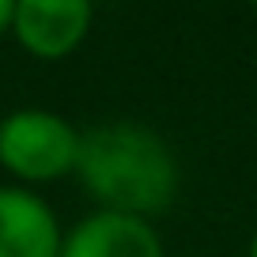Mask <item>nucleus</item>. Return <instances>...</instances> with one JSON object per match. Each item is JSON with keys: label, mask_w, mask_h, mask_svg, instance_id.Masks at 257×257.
<instances>
[{"label": "nucleus", "mask_w": 257, "mask_h": 257, "mask_svg": "<svg viewBox=\"0 0 257 257\" xmlns=\"http://www.w3.org/2000/svg\"><path fill=\"white\" fill-rule=\"evenodd\" d=\"M83 189L121 216H159L178 197V159L170 144L137 121H106L80 137L76 159Z\"/></svg>", "instance_id": "f257e3e1"}, {"label": "nucleus", "mask_w": 257, "mask_h": 257, "mask_svg": "<svg viewBox=\"0 0 257 257\" xmlns=\"http://www.w3.org/2000/svg\"><path fill=\"white\" fill-rule=\"evenodd\" d=\"M80 133L61 113L16 110L0 121V167L23 182H53L76 170Z\"/></svg>", "instance_id": "f03ea898"}, {"label": "nucleus", "mask_w": 257, "mask_h": 257, "mask_svg": "<svg viewBox=\"0 0 257 257\" xmlns=\"http://www.w3.org/2000/svg\"><path fill=\"white\" fill-rule=\"evenodd\" d=\"M91 31L87 0H19L12 16V34L27 53L42 61L68 57Z\"/></svg>", "instance_id": "7ed1b4c3"}, {"label": "nucleus", "mask_w": 257, "mask_h": 257, "mask_svg": "<svg viewBox=\"0 0 257 257\" xmlns=\"http://www.w3.org/2000/svg\"><path fill=\"white\" fill-rule=\"evenodd\" d=\"M61 227L31 189H0V257H61Z\"/></svg>", "instance_id": "20e7f679"}, {"label": "nucleus", "mask_w": 257, "mask_h": 257, "mask_svg": "<svg viewBox=\"0 0 257 257\" xmlns=\"http://www.w3.org/2000/svg\"><path fill=\"white\" fill-rule=\"evenodd\" d=\"M61 257H163V242L155 227L140 216L95 212L72 227Z\"/></svg>", "instance_id": "39448f33"}, {"label": "nucleus", "mask_w": 257, "mask_h": 257, "mask_svg": "<svg viewBox=\"0 0 257 257\" xmlns=\"http://www.w3.org/2000/svg\"><path fill=\"white\" fill-rule=\"evenodd\" d=\"M12 16H16V4H12V0H0V34L12 31Z\"/></svg>", "instance_id": "423d86ee"}, {"label": "nucleus", "mask_w": 257, "mask_h": 257, "mask_svg": "<svg viewBox=\"0 0 257 257\" xmlns=\"http://www.w3.org/2000/svg\"><path fill=\"white\" fill-rule=\"evenodd\" d=\"M249 257H257V234L249 238Z\"/></svg>", "instance_id": "0eeeda50"}]
</instances>
